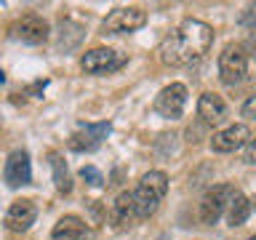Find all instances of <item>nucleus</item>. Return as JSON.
<instances>
[{"label": "nucleus", "instance_id": "1", "mask_svg": "<svg viewBox=\"0 0 256 240\" xmlns=\"http://www.w3.org/2000/svg\"><path fill=\"white\" fill-rule=\"evenodd\" d=\"M211 43H214V30L206 22L184 19L179 27L163 38L158 54L160 62L168 64V67H187V64L203 59V54L211 48Z\"/></svg>", "mask_w": 256, "mask_h": 240}, {"label": "nucleus", "instance_id": "2", "mask_svg": "<svg viewBox=\"0 0 256 240\" xmlns=\"http://www.w3.org/2000/svg\"><path fill=\"white\" fill-rule=\"evenodd\" d=\"M168 190V176L163 171H150L142 176L139 187H136V192H131L134 198V211H136V219H147V216H152L158 211L160 200H163Z\"/></svg>", "mask_w": 256, "mask_h": 240}, {"label": "nucleus", "instance_id": "3", "mask_svg": "<svg viewBox=\"0 0 256 240\" xmlns=\"http://www.w3.org/2000/svg\"><path fill=\"white\" fill-rule=\"evenodd\" d=\"M219 75L227 86H238V83L246 80V75H248V54L243 51V46L230 43L219 54Z\"/></svg>", "mask_w": 256, "mask_h": 240}, {"label": "nucleus", "instance_id": "4", "mask_svg": "<svg viewBox=\"0 0 256 240\" xmlns=\"http://www.w3.org/2000/svg\"><path fill=\"white\" fill-rule=\"evenodd\" d=\"M126 64V56L112 51V48H91V51L83 54L80 59V67L88 75H107V72H115Z\"/></svg>", "mask_w": 256, "mask_h": 240}, {"label": "nucleus", "instance_id": "5", "mask_svg": "<svg viewBox=\"0 0 256 240\" xmlns=\"http://www.w3.org/2000/svg\"><path fill=\"white\" fill-rule=\"evenodd\" d=\"M147 14L142 8H115L107 19L102 22V32L104 35H120V32H134L144 27Z\"/></svg>", "mask_w": 256, "mask_h": 240}, {"label": "nucleus", "instance_id": "6", "mask_svg": "<svg viewBox=\"0 0 256 240\" xmlns=\"http://www.w3.org/2000/svg\"><path fill=\"white\" fill-rule=\"evenodd\" d=\"M232 195H235V187H230V184H216V187H211L206 192L203 203H200V222L216 224V219L224 214V208H227Z\"/></svg>", "mask_w": 256, "mask_h": 240}, {"label": "nucleus", "instance_id": "7", "mask_svg": "<svg viewBox=\"0 0 256 240\" xmlns=\"http://www.w3.org/2000/svg\"><path fill=\"white\" fill-rule=\"evenodd\" d=\"M184 104H187V88H184L182 83H171V86H166L163 91L158 94L155 112H158L160 118L176 120V118H182Z\"/></svg>", "mask_w": 256, "mask_h": 240}, {"label": "nucleus", "instance_id": "8", "mask_svg": "<svg viewBox=\"0 0 256 240\" xmlns=\"http://www.w3.org/2000/svg\"><path fill=\"white\" fill-rule=\"evenodd\" d=\"M110 134V123H83L75 134L70 136V150L75 152H94L99 144L107 139Z\"/></svg>", "mask_w": 256, "mask_h": 240}, {"label": "nucleus", "instance_id": "9", "mask_svg": "<svg viewBox=\"0 0 256 240\" xmlns=\"http://www.w3.org/2000/svg\"><path fill=\"white\" fill-rule=\"evenodd\" d=\"M11 32H14L16 40H22V43L40 46V43L48 40V22L38 14H30V16H24V19L16 22L11 27Z\"/></svg>", "mask_w": 256, "mask_h": 240}, {"label": "nucleus", "instance_id": "10", "mask_svg": "<svg viewBox=\"0 0 256 240\" xmlns=\"http://www.w3.org/2000/svg\"><path fill=\"white\" fill-rule=\"evenodd\" d=\"M248 142H251V128L246 123H238V126H230L224 131L214 134L211 147H214V152H235L240 147H246Z\"/></svg>", "mask_w": 256, "mask_h": 240}, {"label": "nucleus", "instance_id": "11", "mask_svg": "<svg viewBox=\"0 0 256 240\" xmlns=\"http://www.w3.org/2000/svg\"><path fill=\"white\" fill-rule=\"evenodd\" d=\"M38 219V208L32 200L27 198H22V200H14L11 208H8V214H6V227L8 230H14V232H27L32 224H35Z\"/></svg>", "mask_w": 256, "mask_h": 240}, {"label": "nucleus", "instance_id": "12", "mask_svg": "<svg viewBox=\"0 0 256 240\" xmlns=\"http://www.w3.org/2000/svg\"><path fill=\"white\" fill-rule=\"evenodd\" d=\"M6 182H8V187H24V184H30L32 179V168H30V155L24 150H16L8 155L6 160Z\"/></svg>", "mask_w": 256, "mask_h": 240}, {"label": "nucleus", "instance_id": "13", "mask_svg": "<svg viewBox=\"0 0 256 240\" xmlns=\"http://www.w3.org/2000/svg\"><path fill=\"white\" fill-rule=\"evenodd\" d=\"M54 240H91V230L83 219L78 216H62L59 222L54 224V232H51Z\"/></svg>", "mask_w": 256, "mask_h": 240}, {"label": "nucleus", "instance_id": "14", "mask_svg": "<svg viewBox=\"0 0 256 240\" xmlns=\"http://www.w3.org/2000/svg\"><path fill=\"white\" fill-rule=\"evenodd\" d=\"M198 115L206 120L208 126H216V123H222L224 118H227V104H224V99L219 94H203L200 96V102H198Z\"/></svg>", "mask_w": 256, "mask_h": 240}, {"label": "nucleus", "instance_id": "15", "mask_svg": "<svg viewBox=\"0 0 256 240\" xmlns=\"http://www.w3.org/2000/svg\"><path fill=\"white\" fill-rule=\"evenodd\" d=\"M134 219H136V211H134L131 192H120L118 200L112 203V222H115L120 230H126V227H131Z\"/></svg>", "mask_w": 256, "mask_h": 240}, {"label": "nucleus", "instance_id": "16", "mask_svg": "<svg viewBox=\"0 0 256 240\" xmlns=\"http://www.w3.org/2000/svg\"><path fill=\"white\" fill-rule=\"evenodd\" d=\"M224 211H227L230 227H240V224H246L248 216H251V203H248L246 195L235 192V195L230 198V203H227V208H224Z\"/></svg>", "mask_w": 256, "mask_h": 240}, {"label": "nucleus", "instance_id": "17", "mask_svg": "<svg viewBox=\"0 0 256 240\" xmlns=\"http://www.w3.org/2000/svg\"><path fill=\"white\" fill-rule=\"evenodd\" d=\"M51 168H54V182H56V190L59 192H67L72 190V179H70V168L67 163L59 158V155H51Z\"/></svg>", "mask_w": 256, "mask_h": 240}, {"label": "nucleus", "instance_id": "18", "mask_svg": "<svg viewBox=\"0 0 256 240\" xmlns=\"http://www.w3.org/2000/svg\"><path fill=\"white\" fill-rule=\"evenodd\" d=\"M80 40H83V27L75 24V22H64L62 24V32H59V48L70 51V48H75Z\"/></svg>", "mask_w": 256, "mask_h": 240}, {"label": "nucleus", "instance_id": "19", "mask_svg": "<svg viewBox=\"0 0 256 240\" xmlns=\"http://www.w3.org/2000/svg\"><path fill=\"white\" fill-rule=\"evenodd\" d=\"M80 176H83L86 184H91V187H102V184H104V176L96 171L94 166H83V168H80Z\"/></svg>", "mask_w": 256, "mask_h": 240}, {"label": "nucleus", "instance_id": "20", "mask_svg": "<svg viewBox=\"0 0 256 240\" xmlns=\"http://www.w3.org/2000/svg\"><path fill=\"white\" fill-rule=\"evenodd\" d=\"M254 110H256V96H248L246 104H243V118L246 120H254Z\"/></svg>", "mask_w": 256, "mask_h": 240}, {"label": "nucleus", "instance_id": "21", "mask_svg": "<svg viewBox=\"0 0 256 240\" xmlns=\"http://www.w3.org/2000/svg\"><path fill=\"white\" fill-rule=\"evenodd\" d=\"M246 163H256V160H254V142L246 144Z\"/></svg>", "mask_w": 256, "mask_h": 240}, {"label": "nucleus", "instance_id": "22", "mask_svg": "<svg viewBox=\"0 0 256 240\" xmlns=\"http://www.w3.org/2000/svg\"><path fill=\"white\" fill-rule=\"evenodd\" d=\"M248 240H256V238H248Z\"/></svg>", "mask_w": 256, "mask_h": 240}]
</instances>
